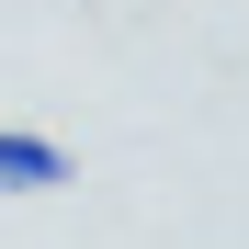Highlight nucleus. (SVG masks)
<instances>
[{"instance_id":"obj_1","label":"nucleus","mask_w":249,"mask_h":249,"mask_svg":"<svg viewBox=\"0 0 249 249\" xmlns=\"http://www.w3.org/2000/svg\"><path fill=\"white\" fill-rule=\"evenodd\" d=\"M57 181H79L68 147L34 136V124H0V193H57Z\"/></svg>"}]
</instances>
